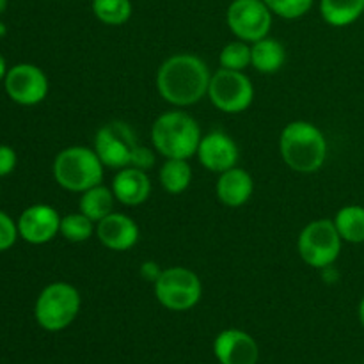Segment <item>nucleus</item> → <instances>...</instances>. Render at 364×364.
I'll return each mask as SVG.
<instances>
[{"mask_svg":"<svg viewBox=\"0 0 364 364\" xmlns=\"http://www.w3.org/2000/svg\"><path fill=\"white\" fill-rule=\"evenodd\" d=\"M212 73L208 64L194 53H174L164 60L156 73V89L167 103L191 107L208 95Z\"/></svg>","mask_w":364,"mask_h":364,"instance_id":"1","label":"nucleus"},{"mask_svg":"<svg viewBox=\"0 0 364 364\" xmlns=\"http://www.w3.org/2000/svg\"><path fill=\"white\" fill-rule=\"evenodd\" d=\"M92 149L103 166L110 169L139 167L142 171H149L155 166V151L139 144L135 132L123 121L103 124L96 132Z\"/></svg>","mask_w":364,"mask_h":364,"instance_id":"2","label":"nucleus"},{"mask_svg":"<svg viewBox=\"0 0 364 364\" xmlns=\"http://www.w3.org/2000/svg\"><path fill=\"white\" fill-rule=\"evenodd\" d=\"M283 162L295 173L311 174L323 167L327 159V139L316 124L309 121H291L279 137Z\"/></svg>","mask_w":364,"mask_h":364,"instance_id":"3","label":"nucleus"},{"mask_svg":"<svg viewBox=\"0 0 364 364\" xmlns=\"http://www.w3.org/2000/svg\"><path fill=\"white\" fill-rule=\"evenodd\" d=\"M201 137L198 121L183 110H169L162 114L151 127L153 146L156 153L166 159L188 160L198 153Z\"/></svg>","mask_w":364,"mask_h":364,"instance_id":"4","label":"nucleus"},{"mask_svg":"<svg viewBox=\"0 0 364 364\" xmlns=\"http://www.w3.org/2000/svg\"><path fill=\"white\" fill-rule=\"evenodd\" d=\"M105 166L92 148L70 146L57 153L53 160V178L57 183L70 192L82 194L87 188L100 185Z\"/></svg>","mask_w":364,"mask_h":364,"instance_id":"5","label":"nucleus"},{"mask_svg":"<svg viewBox=\"0 0 364 364\" xmlns=\"http://www.w3.org/2000/svg\"><path fill=\"white\" fill-rule=\"evenodd\" d=\"M80 306L82 297L77 288L64 281H55L38 295L34 306L36 322L48 333H59L75 322Z\"/></svg>","mask_w":364,"mask_h":364,"instance_id":"6","label":"nucleus"},{"mask_svg":"<svg viewBox=\"0 0 364 364\" xmlns=\"http://www.w3.org/2000/svg\"><path fill=\"white\" fill-rule=\"evenodd\" d=\"M343 238L331 219H316L306 224L297 238V251L302 262L313 269H327L340 258Z\"/></svg>","mask_w":364,"mask_h":364,"instance_id":"7","label":"nucleus"},{"mask_svg":"<svg viewBox=\"0 0 364 364\" xmlns=\"http://www.w3.org/2000/svg\"><path fill=\"white\" fill-rule=\"evenodd\" d=\"M155 297L169 311H188L203 297V284L198 274L187 267H169L153 283Z\"/></svg>","mask_w":364,"mask_h":364,"instance_id":"8","label":"nucleus"},{"mask_svg":"<svg viewBox=\"0 0 364 364\" xmlns=\"http://www.w3.org/2000/svg\"><path fill=\"white\" fill-rule=\"evenodd\" d=\"M210 102L226 114H240L255 102V85L244 71L219 68L210 78Z\"/></svg>","mask_w":364,"mask_h":364,"instance_id":"9","label":"nucleus"},{"mask_svg":"<svg viewBox=\"0 0 364 364\" xmlns=\"http://www.w3.org/2000/svg\"><path fill=\"white\" fill-rule=\"evenodd\" d=\"M272 11L263 0H233L226 11V21L235 38L256 43L272 28Z\"/></svg>","mask_w":364,"mask_h":364,"instance_id":"10","label":"nucleus"},{"mask_svg":"<svg viewBox=\"0 0 364 364\" xmlns=\"http://www.w3.org/2000/svg\"><path fill=\"white\" fill-rule=\"evenodd\" d=\"M6 92L18 105H38L48 95V78L41 68L21 63L7 70Z\"/></svg>","mask_w":364,"mask_h":364,"instance_id":"11","label":"nucleus"},{"mask_svg":"<svg viewBox=\"0 0 364 364\" xmlns=\"http://www.w3.org/2000/svg\"><path fill=\"white\" fill-rule=\"evenodd\" d=\"M60 219L63 217L53 206L32 205L18 219V233L27 244H48L60 233Z\"/></svg>","mask_w":364,"mask_h":364,"instance_id":"12","label":"nucleus"},{"mask_svg":"<svg viewBox=\"0 0 364 364\" xmlns=\"http://www.w3.org/2000/svg\"><path fill=\"white\" fill-rule=\"evenodd\" d=\"M196 155L206 171L220 174L237 166L240 159V149L231 135L215 130L203 135Z\"/></svg>","mask_w":364,"mask_h":364,"instance_id":"13","label":"nucleus"},{"mask_svg":"<svg viewBox=\"0 0 364 364\" xmlns=\"http://www.w3.org/2000/svg\"><path fill=\"white\" fill-rule=\"evenodd\" d=\"M213 354L220 364H258L259 348L255 338L240 329H226L217 334Z\"/></svg>","mask_w":364,"mask_h":364,"instance_id":"14","label":"nucleus"},{"mask_svg":"<svg viewBox=\"0 0 364 364\" xmlns=\"http://www.w3.org/2000/svg\"><path fill=\"white\" fill-rule=\"evenodd\" d=\"M139 226L127 213L112 212L96 224V237L110 251H130L139 242Z\"/></svg>","mask_w":364,"mask_h":364,"instance_id":"15","label":"nucleus"},{"mask_svg":"<svg viewBox=\"0 0 364 364\" xmlns=\"http://www.w3.org/2000/svg\"><path fill=\"white\" fill-rule=\"evenodd\" d=\"M110 188L116 196V201H119L121 205L139 206L148 201L151 194V180L148 176V171H142L139 167H124L117 171Z\"/></svg>","mask_w":364,"mask_h":364,"instance_id":"16","label":"nucleus"},{"mask_svg":"<svg viewBox=\"0 0 364 364\" xmlns=\"http://www.w3.org/2000/svg\"><path fill=\"white\" fill-rule=\"evenodd\" d=\"M215 192L217 198H219V201L224 206L238 208V206H244L252 198L255 180H252V176L247 171L235 166L219 174Z\"/></svg>","mask_w":364,"mask_h":364,"instance_id":"17","label":"nucleus"},{"mask_svg":"<svg viewBox=\"0 0 364 364\" xmlns=\"http://www.w3.org/2000/svg\"><path fill=\"white\" fill-rule=\"evenodd\" d=\"M287 60V50L283 43L274 38H263L251 43V66L263 75H272L283 68Z\"/></svg>","mask_w":364,"mask_h":364,"instance_id":"18","label":"nucleus"},{"mask_svg":"<svg viewBox=\"0 0 364 364\" xmlns=\"http://www.w3.org/2000/svg\"><path fill=\"white\" fill-rule=\"evenodd\" d=\"M114 203H116V196H114L112 188L100 183L82 192L80 199H78V212L98 224L100 220L114 212Z\"/></svg>","mask_w":364,"mask_h":364,"instance_id":"19","label":"nucleus"},{"mask_svg":"<svg viewBox=\"0 0 364 364\" xmlns=\"http://www.w3.org/2000/svg\"><path fill=\"white\" fill-rule=\"evenodd\" d=\"M320 14L331 27H348L364 14V0H320Z\"/></svg>","mask_w":364,"mask_h":364,"instance_id":"20","label":"nucleus"},{"mask_svg":"<svg viewBox=\"0 0 364 364\" xmlns=\"http://www.w3.org/2000/svg\"><path fill=\"white\" fill-rule=\"evenodd\" d=\"M160 185L169 194H181L191 187L192 167L185 159H166L159 173Z\"/></svg>","mask_w":364,"mask_h":364,"instance_id":"21","label":"nucleus"},{"mask_svg":"<svg viewBox=\"0 0 364 364\" xmlns=\"http://www.w3.org/2000/svg\"><path fill=\"white\" fill-rule=\"evenodd\" d=\"M334 224L348 244H364V206L361 205H347L338 210L334 217Z\"/></svg>","mask_w":364,"mask_h":364,"instance_id":"22","label":"nucleus"},{"mask_svg":"<svg viewBox=\"0 0 364 364\" xmlns=\"http://www.w3.org/2000/svg\"><path fill=\"white\" fill-rule=\"evenodd\" d=\"M91 9L102 23L119 27L130 20L134 7L130 0H92Z\"/></svg>","mask_w":364,"mask_h":364,"instance_id":"23","label":"nucleus"},{"mask_svg":"<svg viewBox=\"0 0 364 364\" xmlns=\"http://www.w3.org/2000/svg\"><path fill=\"white\" fill-rule=\"evenodd\" d=\"M60 235L71 244L87 242L92 235H96V223L82 212L70 213L60 219Z\"/></svg>","mask_w":364,"mask_h":364,"instance_id":"24","label":"nucleus"},{"mask_svg":"<svg viewBox=\"0 0 364 364\" xmlns=\"http://www.w3.org/2000/svg\"><path fill=\"white\" fill-rule=\"evenodd\" d=\"M219 64L224 70L245 71L251 66V43H245L242 39L228 43L220 50Z\"/></svg>","mask_w":364,"mask_h":364,"instance_id":"25","label":"nucleus"},{"mask_svg":"<svg viewBox=\"0 0 364 364\" xmlns=\"http://www.w3.org/2000/svg\"><path fill=\"white\" fill-rule=\"evenodd\" d=\"M276 16L284 20H297L309 13L313 0H263Z\"/></svg>","mask_w":364,"mask_h":364,"instance_id":"26","label":"nucleus"},{"mask_svg":"<svg viewBox=\"0 0 364 364\" xmlns=\"http://www.w3.org/2000/svg\"><path fill=\"white\" fill-rule=\"evenodd\" d=\"M18 235V224L9 215L0 212V252L13 247Z\"/></svg>","mask_w":364,"mask_h":364,"instance_id":"27","label":"nucleus"},{"mask_svg":"<svg viewBox=\"0 0 364 364\" xmlns=\"http://www.w3.org/2000/svg\"><path fill=\"white\" fill-rule=\"evenodd\" d=\"M16 162V151L11 146H0V178L13 173Z\"/></svg>","mask_w":364,"mask_h":364,"instance_id":"28","label":"nucleus"},{"mask_svg":"<svg viewBox=\"0 0 364 364\" xmlns=\"http://www.w3.org/2000/svg\"><path fill=\"white\" fill-rule=\"evenodd\" d=\"M156 267H159V265H156V263H151V262L144 263V265H142L141 274H142V276H144L148 281H153V283H155L156 277H159L160 272H162V270H159V269H156Z\"/></svg>","mask_w":364,"mask_h":364,"instance_id":"29","label":"nucleus"},{"mask_svg":"<svg viewBox=\"0 0 364 364\" xmlns=\"http://www.w3.org/2000/svg\"><path fill=\"white\" fill-rule=\"evenodd\" d=\"M6 75H7V66H6V59H4L2 55H0V80H2V78H6Z\"/></svg>","mask_w":364,"mask_h":364,"instance_id":"30","label":"nucleus"},{"mask_svg":"<svg viewBox=\"0 0 364 364\" xmlns=\"http://www.w3.org/2000/svg\"><path fill=\"white\" fill-rule=\"evenodd\" d=\"M359 322H361V326L364 327V297L361 299V302H359Z\"/></svg>","mask_w":364,"mask_h":364,"instance_id":"31","label":"nucleus"},{"mask_svg":"<svg viewBox=\"0 0 364 364\" xmlns=\"http://www.w3.org/2000/svg\"><path fill=\"white\" fill-rule=\"evenodd\" d=\"M7 2H9V0H0V14L7 9Z\"/></svg>","mask_w":364,"mask_h":364,"instance_id":"32","label":"nucleus"},{"mask_svg":"<svg viewBox=\"0 0 364 364\" xmlns=\"http://www.w3.org/2000/svg\"><path fill=\"white\" fill-rule=\"evenodd\" d=\"M7 34V28H6V25L2 23V21H0V38H4V36Z\"/></svg>","mask_w":364,"mask_h":364,"instance_id":"33","label":"nucleus"}]
</instances>
